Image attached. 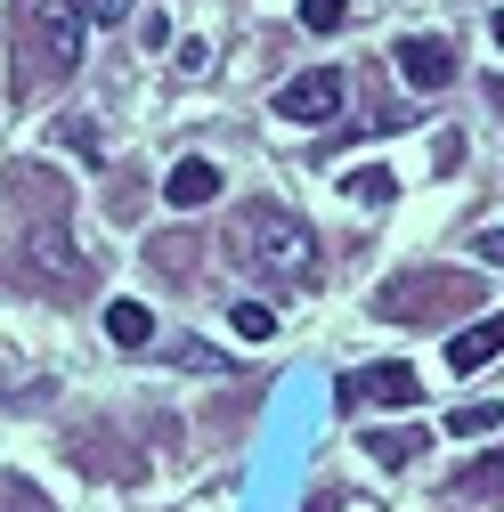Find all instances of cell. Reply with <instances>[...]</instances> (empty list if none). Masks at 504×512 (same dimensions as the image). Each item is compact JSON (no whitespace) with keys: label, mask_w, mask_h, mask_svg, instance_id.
<instances>
[{"label":"cell","mask_w":504,"mask_h":512,"mask_svg":"<svg viewBox=\"0 0 504 512\" xmlns=\"http://www.w3.org/2000/svg\"><path fill=\"white\" fill-rule=\"evenodd\" d=\"M236 252H244L269 285H309V277H318V236H309V220H293L285 204H244Z\"/></svg>","instance_id":"1"},{"label":"cell","mask_w":504,"mask_h":512,"mask_svg":"<svg viewBox=\"0 0 504 512\" xmlns=\"http://www.w3.org/2000/svg\"><path fill=\"white\" fill-rule=\"evenodd\" d=\"M82 25H90L82 0H25V9H17L25 82H66V74L82 66Z\"/></svg>","instance_id":"2"},{"label":"cell","mask_w":504,"mask_h":512,"mask_svg":"<svg viewBox=\"0 0 504 512\" xmlns=\"http://www.w3.org/2000/svg\"><path fill=\"white\" fill-rule=\"evenodd\" d=\"M480 285L472 277H456V269H423V277H399V285H383V293H374V309H383V317H399V326H415V317H431V301H472Z\"/></svg>","instance_id":"3"},{"label":"cell","mask_w":504,"mask_h":512,"mask_svg":"<svg viewBox=\"0 0 504 512\" xmlns=\"http://www.w3.org/2000/svg\"><path fill=\"white\" fill-rule=\"evenodd\" d=\"M277 114H285V122H301V131H326V122L342 114V74H334V66H318V74L285 82V90H277Z\"/></svg>","instance_id":"4"},{"label":"cell","mask_w":504,"mask_h":512,"mask_svg":"<svg viewBox=\"0 0 504 512\" xmlns=\"http://www.w3.org/2000/svg\"><path fill=\"white\" fill-rule=\"evenodd\" d=\"M358 399H374V407H415V399H423V382H415V366L383 358L374 374H350V382H342V407H358Z\"/></svg>","instance_id":"5"},{"label":"cell","mask_w":504,"mask_h":512,"mask_svg":"<svg viewBox=\"0 0 504 512\" xmlns=\"http://www.w3.org/2000/svg\"><path fill=\"white\" fill-rule=\"evenodd\" d=\"M212 196H220V163L179 155V163H171V179H163V204H171V212H196V204H212Z\"/></svg>","instance_id":"6"},{"label":"cell","mask_w":504,"mask_h":512,"mask_svg":"<svg viewBox=\"0 0 504 512\" xmlns=\"http://www.w3.org/2000/svg\"><path fill=\"white\" fill-rule=\"evenodd\" d=\"M399 74L415 90H448L456 82V49L448 41H399Z\"/></svg>","instance_id":"7"},{"label":"cell","mask_w":504,"mask_h":512,"mask_svg":"<svg viewBox=\"0 0 504 512\" xmlns=\"http://www.w3.org/2000/svg\"><path fill=\"white\" fill-rule=\"evenodd\" d=\"M496 358H504V309L480 317V326H464V334L448 342V366H456V374H480V366H496Z\"/></svg>","instance_id":"8"},{"label":"cell","mask_w":504,"mask_h":512,"mask_svg":"<svg viewBox=\"0 0 504 512\" xmlns=\"http://www.w3.org/2000/svg\"><path fill=\"white\" fill-rule=\"evenodd\" d=\"M106 334H114L122 350H147V334H155V317H147V301H114V309H106Z\"/></svg>","instance_id":"9"},{"label":"cell","mask_w":504,"mask_h":512,"mask_svg":"<svg viewBox=\"0 0 504 512\" xmlns=\"http://www.w3.org/2000/svg\"><path fill=\"white\" fill-rule=\"evenodd\" d=\"M228 326H236L244 342H269V334H277V309H269V301H252V293H244V301L228 309Z\"/></svg>","instance_id":"10"},{"label":"cell","mask_w":504,"mask_h":512,"mask_svg":"<svg viewBox=\"0 0 504 512\" xmlns=\"http://www.w3.org/2000/svg\"><path fill=\"white\" fill-rule=\"evenodd\" d=\"M366 447H374V464H391V472H399V464H415V447H423V431H374Z\"/></svg>","instance_id":"11"},{"label":"cell","mask_w":504,"mask_h":512,"mask_svg":"<svg viewBox=\"0 0 504 512\" xmlns=\"http://www.w3.org/2000/svg\"><path fill=\"white\" fill-rule=\"evenodd\" d=\"M448 431H456V439H480V431H504V407H488V399H472V407H456V415H448Z\"/></svg>","instance_id":"12"},{"label":"cell","mask_w":504,"mask_h":512,"mask_svg":"<svg viewBox=\"0 0 504 512\" xmlns=\"http://www.w3.org/2000/svg\"><path fill=\"white\" fill-rule=\"evenodd\" d=\"M391 187H399V179H391L383 163H358V171H350V196H358V204H391Z\"/></svg>","instance_id":"13"},{"label":"cell","mask_w":504,"mask_h":512,"mask_svg":"<svg viewBox=\"0 0 504 512\" xmlns=\"http://www.w3.org/2000/svg\"><path fill=\"white\" fill-rule=\"evenodd\" d=\"M350 9H358V0H301V25L309 33H334V25H350Z\"/></svg>","instance_id":"14"},{"label":"cell","mask_w":504,"mask_h":512,"mask_svg":"<svg viewBox=\"0 0 504 512\" xmlns=\"http://www.w3.org/2000/svg\"><path fill=\"white\" fill-rule=\"evenodd\" d=\"M480 488H504V456H488L480 472H464V496H480Z\"/></svg>","instance_id":"15"},{"label":"cell","mask_w":504,"mask_h":512,"mask_svg":"<svg viewBox=\"0 0 504 512\" xmlns=\"http://www.w3.org/2000/svg\"><path fill=\"white\" fill-rule=\"evenodd\" d=\"M82 9H90L98 25H122V17H131V9H139V0H82Z\"/></svg>","instance_id":"16"},{"label":"cell","mask_w":504,"mask_h":512,"mask_svg":"<svg viewBox=\"0 0 504 512\" xmlns=\"http://www.w3.org/2000/svg\"><path fill=\"white\" fill-rule=\"evenodd\" d=\"M179 358L196 366V374H220V350H204V342H179Z\"/></svg>","instance_id":"17"},{"label":"cell","mask_w":504,"mask_h":512,"mask_svg":"<svg viewBox=\"0 0 504 512\" xmlns=\"http://www.w3.org/2000/svg\"><path fill=\"white\" fill-rule=\"evenodd\" d=\"M472 244H480V261H488V269H504V228H480Z\"/></svg>","instance_id":"18"},{"label":"cell","mask_w":504,"mask_h":512,"mask_svg":"<svg viewBox=\"0 0 504 512\" xmlns=\"http://www.w3.org/2000/svg\"><path fill=\"white\" fill-rule=\"evenodd\" d=\"M488 33H496V49H504V9H496V17H488Z\"/></svg>","instance_id":"19"}]
</instances>
